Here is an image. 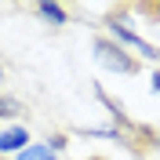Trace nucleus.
<instances>
[{"instance_id": "f257e3e1", "label": "nucleus", "mask_w": 160, "mask_h": 160, "mask_svg": "<svg viewBox=\"0 0 160 160\" xmlns=\"http://www.w3.org/2000/svg\"><path fill=\"white\" fill-rule=\"evenodd\" d=\"M95 62H98L102 69H109V73H120V77H135L138 73L142 62L135 58V55H128V51L120 48V44H113L109 37H95Z\"/></svg>"}, {"instance_id": "f03ea898", "label": "nucleus", "mask_w": 160, "mask_h": 160, "mask_svg": "<svg viewBox=\"0 0 160 160\" xmlns=\"http://www.w3.org/2000/svg\"><path fill=\"white\" fill-rule=\"evenodd\" d=\"M106 29H109V40H113V44H120L128 55L135 51V55H138V62H142V58L160 62V51L153 48L149 40H142L138 33L131 29V26H124V22H120V15H109V18H106Z\"/></svg>"}, {"instance_id": "7ed1b4c3", "label": "nucleus", "mask_w": 160, "mask_h": 160, "mask_svg": "<svg viewBox=\"0 0 160 160\" xmlns=\"http://www.w3.org/2000/svg\"><path fill=\"white\" fill-rule=\"evenodd\" d=\"M26 146H29V128H26V124H8V128L0 131V160L4 157L15 160Z\"/></svg>"}, {"instance_id": "20e7f679", "label": "nucleus", "mask_w": 160, "mask_h": 160, "mask_svg": "<svg viewBox=\"0 0 160 160\" xmlns=\"http://www.w3.org/2000/svg\"><path fill=\"white\" fill-rule=\"evenodd\" d=\"M95 98H98L102 106L109 109V117H113V128H120V131H124V135H135V124H131V117H128V113H124V106H120V102L113 98V95H106V91H102V88H95Z\"/></svg>"}, {"instance_id": "39448f33", "label": "nucleus", "mask_w": 160, "mask_h": 160, "mask_svg": "<svg viewBox=\"0 0 160 160\" xmlns=\"http://www.w3.org/2000/svg\"><path fill=\"white\" fill-rule=\"evenodd\" d=\"M33 11H37V15H40L44 22H51V26H66V22H69L66 8H62V4H55V0H40V4H37Z\"/></svg>"}, {"instance_id": "423d86ee", "label": "nucleus", "mask_w": 160, "mask_h": 160, "mask_svg": "<svg viewBox=\"0 0 160 160\" xmlns=\"http://www.w3.org/2000/svg\"><path fill=\"white\" fill-rule=\"evenodd\" d=\"M80 135L84 138H106V142H117V146H128V135L120 128H113V124H106V128H80Z\"/></svg>"}, {"instance_id": "0eeeda50", "label": "nucleus", "mask_w": 160, "mask_h": 160, "mask_svg": "<svg viewBox=\"0 0 160 160\" xmlns=\"http://www.w3.org/2000/svg\"><path fill=\"white\" fill-rule=\"evenodd\" d=\"M15 160H58V153H51L48 142H29V146H26Z\"/></svg>"}, {"instance_id": "6e6552de", "label": "nucleus", "mask_w": 160, "mask_h": 160, "mask_svg": "<svg viewBox=\"0 0 160 160\" xmlns=\"http://www.w3.org/2000/svg\"><path fill=\"white\" fill-rule=\"evenodd\" d=\"M18 113H22V102L0 91V120H11V124H15V117H18Z\"/></svg>"}, {"instance_id": "1a4fd4ad", "label": "nucleus", "mask_w": 160, "mask_h": 160, "mask_svg": "<svg viewBox=\"0 0 160 160\" xmlns=\"http://www.w3.org/2000/svg\"><path fill=\"white\" fill-rule=\"evenodd\" d=\"M44 142L51 146V153H58V157H62L66 146H69V135H62V131H58V135H51V138H44Z\"/></svg>"}, {"instance_id": "9d476101", "label": "nucleus", "mask_w": 160, "mask_h": 160, "mask_svg": "<svg viewBox=\"0 0 160 160\" xmlns=\"http://www.w3.org/2000/svg\"><path fill=\"white\" fill-rule=\"evenodd\" d=\"M149 91H153V95H160V69L149 77Z\"/></svg>"}, {"instance_id": "9b49d317", "label": "nucleus", "mask_w": 160, "mask_h": 160, "mask_svg": "<svg viewBox=\"0 0 160 160\" xmlns=\"http://www.w3.org/2000/svg\"><path fill=\"white\" fill-rule=\"evenodd\" d=\"M149 11H153V15H160V4H157V8H149Z\"/></svg>"}, {"instance_id": "f8f14e48", "label": "nucleus", "mask_w": 160, "mask_h": 160, "mask_svg": "<svg viewBox=\"0 0 160 160\" xmlns=\"http://www.w3.org/2000/svg\"><path fill=\"white\" fill-rule=\"evenodd\" d=\"M0 84H4V69H0Z\"/></svg>"}, {"instance_id": "ddd939ff", "label": "nucleus", "mask_w": 160, "mask_h": 160, "mask_svg": "<svg viewBox=\"0 0 160 160\" xmlns=\"http://www.w3.org/2000/svg\"><path fill=\"white\" fill-rule=\"evenodd\" d=\"M88 160H98V157H88Z\"/></svg>"}]
</instances>
